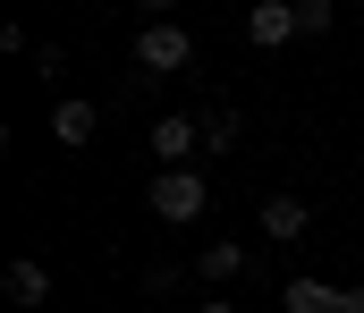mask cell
Masks as SVG:
<instances>
[{
	"label": "cell",
	"instance_id": "8fae6325",
	"mask_svg": "<svg viewBox=\"0 0 364 313\" xmlns=\"http://www.w3.org/2000/svg\"><path fill=\"white\" fill-rule=\"evenodd\" d=\"M331 17H339L331 0H296V34H331Z\"/></svg>",
	"mask_w": 364,
	"mask_h": 313
},
{
	"label": "cell",
	"instance_id": "5b68a950",
	"mask_svg": "<svg viewBox=\"0 0 364 313\" xmlns=\"http://www.w3.org/2000/svg\"><path fill=\"white\" fill-rule=\"evenodd\" d=\"M255 220H263V237H272V246H296V237L314 229V204H305V195H263Z\"/></svg>",
	"mask_w": 364,
	"mask_h": 313
},
{
	"label": "cell",
	"instance_id": "277c9868",
	"mask_svg": "<svg viewBox=\"0 0 364 313\" xmlns=\"http://www.w3.org/2000/svg\"><path fill=\"white\" fill-rule=\"evenodd\" d=\"M195 153H203V119H186V110L153 119V161L161 170H195Z\"/></svg>",
	"mask_w": 364,
	"mask_h": 313
},
{
	"label": "cell",
	"instance_id": "30bf717a",
	"mask_svg": "<svg viewBox=\"0 0 364 313\" xmlns=\"http://www.w3.org/2000/svg\"><path fill=\"white\" fill-rule=\"evenodd\" d=\"M229 144H237V110H212L203 119V153H229Z\"/></svg>",
	"mask_w": 364,
	"mask_h": 313
},
{
	"label": "cell",
	"instance_id": "7c38bea8",
	"mask_svg": "<svg viewBox=\"0 0 364 313\" xmlns=\"http://www.w3.org/2000/svg\"><path fill=\"white\" fill-rule=\"evenodd\" d=\"M195 313H237V305H229V297H212V305H195Z\"/></svg>",
	"mask_w": 364,
	"mask_h": 313
},
{
	"label": "cell",
	"instance_id": "3957f363",
	"mask_svg": "<svg viewBox=\"0 0 364 313\" xmlns=\"http://www.w3.org/2000/svg\"><path fill=\"white\" fill-rule=\"evenodd\" d=\"M279 305H288V313H364V288H339V280L296 271V280L279 288Z\"/></svg>",
	"mask_w": 364,
	"mask_h": 313
},
{
	"label": "cell",
	"instance_id": "ba28073f",
	"mask_svg": "<svg viewBox=\"0 0 364 313\" xmlns=\"http://www.w3.org/2000/svg\"><path fill=\"white\" fill-rule=\"evenodd\" d=\"M0 288H9V305H51V271H43V263H34V254H17V263H9V271H0Z\"/></svg>",
	"mask_w": 364,
	"mask_h": 313
},
{
	"label": "cell",
	"instance_id": "8992f818",
	"mask_svg": "<svg viewBox=\"0 0 364 313\" xmlns=\"http://www.w3.org/2000/svg\"><path fill=\"white\" fill-rule=\"evenodd\" d=\"M246 43H255V51L296 43V9H288V0H255V9H246Z\"/></svg>",
	"mask_w": 364,
	"mask_h": 313
},
{
	"label": "cell",
	"instance_id": "52a82bcc",
	"mask_svg": "<svg viewBox=\"0 0 364 313\" xmlns=\"http://www.w3.org/2000/svg\"><path fill=\"white\" fill-rule=\"evenodd\" d=\"M93 136H102V110H93L85 94H68V102L51 110V144H68V153H85Z\"/></svg>",
	"mask_w": 364,
	"mask_h": 313
},
{
	"label": "cell",
	"instance_id": "9c48e42d",
	"mask_svg": "<svg viewBox=\"0 0 364 313\" xmlns=\"http://www.w3.org/2000/svg\"><path fill=\"white\" fill-rule=\"evenodd\" d=\"M237 271H246V246H237V237H220V246H203V254H195V280H212V288H220V280H237Z\"/></svg>",
	"mask_w": 364,
	"mask_h": 313
},
{
	"label": "cell",
	"instance_id": "7a4b0ae2",
	"mask_svg": "<svg viewBox=\"0 0 364 313\" xmlns=\"http://www.w3.org/2000/svg\"><path fill=\"white\" fill-rule=\"evenodd\" d=\"M136 68H144V77H178V68H195V34L170 26V17H153V26L136 34Z\"/></svg>",
	"mask_w": 364,
	"mask_h": 313
},
{
	"label": "cell",
	"instance_id": "6da1fadb",
	"mask_svg": "<svg viewBox=\"0 0 364 313\" xmlns=\"http://www.w3.org/2000/svg\"><path fill=\"white\" fill-rule=\"evenodd\" d=\"M144 204H153V220L186 229V220H203V212H212V187H203V170H161V178L144 187Z\"/></svg>",
	"mask_w": 364,
	"mask_h": 313
}]
</instances>
